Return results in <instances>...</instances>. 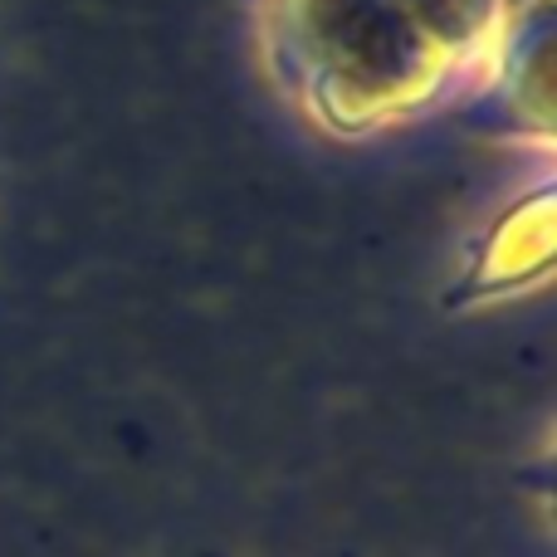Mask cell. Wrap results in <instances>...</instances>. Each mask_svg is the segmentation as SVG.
I'll list each match as a JSON object with an SVG mask.
<instances>
[{"instance_id":"1","label":"cell","mask_w":557,"mask_h":557,"mask_svg":"<svg viewBox=\"0 0 557 557\" xmlns=\"http://www.w3.org/2000/svg\"><path fill=\"white\" fill-rule=\"evenodd\" d=\"M298 94L323 123L372 133L425 113L499 39V0H278Z\"/></svg>"}]
</instances>
